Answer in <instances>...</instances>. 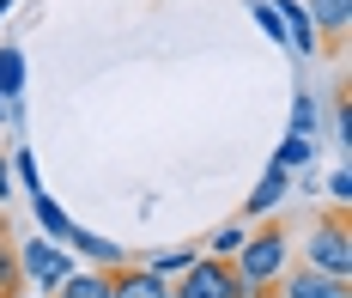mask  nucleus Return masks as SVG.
I'll list each match as a JSON object with an SVG mask.
<instances>
[{
  "label": "nucleus",
  "instance_id": "obj_1",
  "mask_svg": "<svg viewBox=\"0 0 352 298\" xmlns=\"http://www.w3.org/2000/svg\"><path fill=\"white\" fill-rule=\"evenodd\" d=\"M304 262L322 268V274L352 280V213H346V201L316 207V220H310V244H304Z\"/></svg>",
  "mask_w": 352,
  "mask_h": 298
},
{
  "label": "nucleus",
  "instance_id": "obj_2",
  "mask_svg": "<svg viewBox=\"0 0 352 298\" xmlns=\"http://www.w3.org/2000/svg\"><path fill=\"white\" fill-rule=\"evenodd\" d=\"M285 250H292V225L285 220H261V231L237 244L231 268H237L243 286H255V280H280L285 274Z\"/></svg>",
  "mask_w": 352,
  "mask_h": 298
},
{
  "label": "nucleus",
  "instance_id": "obj_3",
  "mask_svg": "<svg viewBox=\"0 0 352 298\" xmlns=\"http://www.w3.org/2000/svg\"><path fill=\"white\" fill-rule=\"evenodd\" d=\"M170 298H243V280H237L231 256H201V262L182 268V280L170 286Z\"/></svg>",
  "mask_w": 352,
  "mask_h": 298
},
{
  "label": "nucleus",
  "instance_id": "obj_4",
  "mask_svg": "<svg viewBox=\"0 0 352 298\" xmlns=\"http://www.w3.org/2000/svg\"><path fill=\"white\" fill-rule=\"evenodd\" d=\"M19 268H25V286H36V292H55V286L73 274L67 256H61L49 237H31V244H19Z\"/></svg>",
  "mask_w": 352,
  "mask_h": 298
},
{
  "label": "nucleus",
  "instance_id": "obj_5",
  "mask_svg": "<svg viewBox=\"0 0 352 298\" xmlns=\"http://www.w3.org/2000/svg\"><path fill=\"white\" fill-rule=\"evenodd\" d=\"M346 19H352V0H310L316 55H340V49H346Z\"/></svg>",
  "mask_w": 352,
  "mask_h": 298
},
{
  "label": "nucleus",
  "instance_id": "obj_6",
  "mask_svg": "<svg viewBox=\"0 0 352 298\" xmlns=\"http://www.w3.org/2000/svg\"><path fill=\"white\" fill-rule=\"evenodd\" d=\"M280 292L285 298H352V280L322 274V268H310V262H298L292 274H280Z\"/></svg>",
  "mask_w": 352,
  "mask_h": 298
},
{
  "label": "nucleus",
  "instance_id": "obj_7",
  "mask_svg": "<svg viewBox=\"0 0 352 298\" xmlns=\"http://www.w3.org/2000/svg\"><path fill=\"white\" fill-rule=\"evenodd\" d=\"M109 298H170V280L152 268H109Z\"/></svg>",
  "mask_w": 352,
  "mask_h": 298
},
{
  "label": "nucleus",
  "instance_id": "obj_8",
  "mask_svg": "<svg viewBox=\"0 0 352 298\" xmlns=\"http://www.w3.org/2000/svg\"><path fill=\"white\" fill-rule=\"evenodd\" d=\"M274 12H280V25L298 37L304 55H316V31H310V12H304V0H274Z\"/></svg>",
  "mask_w": 352,
  "mask_h": 298
},
{
  "label": "nucleus",
  "instance_id": "obj_9",
  "mask_svg": "<svg viewBox=\"0 0 352 298\" xmlns=\"http://www.w3.org/2000/svg\"><path fill=\"white\" fill-rule=\"evenodd\" d=\"M0 298H25V268H19L12 237H0Z\"/></svg>",
  "mask_w": 352,
  "mask_h": 298
},
{
  "label": "nucleus",
  "instance_id": "obj_10",
  "mask_svg": "<svg viewBox=\"0 0 352 298\" xmlns=\"http://www.w3.org/2000/svg\"><path fill=\"white\" fill-rule=\"evenodd\" d=\"M49 298H109V274H67Z\"/></svg>",
  "mask_w": 352,
  "mask_h": 298
},
{
  "label": "nucleus",
  "instance_id": "obj_11",
  "mask_svg": "<svg viewBox=\"0 0 352 298\" xmlns=\"http://www.w3.org/2000/svg\"><path fill=\"white\" fill-rule=\"evenodd\" d=\"M280 195H285V164H274V177H267V183L255 189V201H249V213H261V207H274Z\"/></svg>",
  "mask_w": 352,
  "mask_h": 298
},
{
  "label": "nucleus",
  "instance_id": "obj_12",
  "mask_svg": "<svg viewBox=\"0 0 352 298\" xmlns=\"http://www.w3.org/2000/svg\"><path fill=\"white\" fill-rule=\"evenodd\" d=\"M292 134H298V140H316V104H310V92H304L298 110H292Z\"/></svg>",
  "mask_w": 352,
  "mask_h": 298
},
{
  "label": "nucleus",
  "instance_id": "obj_13",
  "mask_svg": "<svg viewBox=\"0 0 352 298\" xmlns=\"http://www.w3.org/2000/svg\"><path fill=\"white\" fill-rule=\"evenodd\" d=\"M237 244H243V225H225V231L212 237V256H237Z\"/></svg>",
  "mask_w": 352,
  "mask_h": 298
},
{
  "label": "nucleus",
  "instance_id": "obj_14",
  "mask_svg": "<svg viewBox=\"0 0 352 298\" xmlns=\"http://www.w3.org/2000/svg\"><path fill=\"white\" fill-rule=\"evenodd\" d=\"M310 152H316V140H298V134H292L285 152H280V164H298V158H310Z\"/></svg>",
  "mask_w": 352,
  "mask_h": 298
},
{
  "label": "nucleus",
  "instance_id": "obj_15",
  "mask_svg": "<svg viewBox=\"0 0 352 298\" xmlns=\"http://www.w3.org/2000/svg\"><path fill=\"white\" fill-rule=\"evenodd\" d=\"M0 237H12V225H6V213H0Z\"/></svg>",
  "mask_w": 352,
  "mask_h": 298
},
{
  "label": "nucleus",
  "instance_id": "obj_16",
  "mask_svg": "<svg viewBox=\"0 0 352 298\" xmlns=\"http://www.w3.org/2000/svg\"><path fill=\"white\" fill-rule=\"evenodd\" d=\"M0 195H6V164H0Z\"/></svg>",
  "mask_w": 352,
  "mask_h": 298
}]
</instances>
